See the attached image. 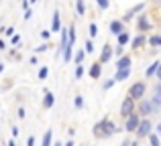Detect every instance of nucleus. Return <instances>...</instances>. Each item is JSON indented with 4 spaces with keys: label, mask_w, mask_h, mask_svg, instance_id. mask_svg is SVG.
<instances>
[{
    "label": "nucleus",
    "mask_w": 161,
    "mask_h": 146,
    "mask_svg": "<svg viewBox=\"0 0 161 146\" xmlns=\"http://www.w3.org/2000/svg\"><path fill=\"white\" fill-rule=\"evenodd\" d=\"M92 132H94V136H96L98 140H106V138H110V136L116 134L118 128H116V124H114L110 118H102L100 122H96V124H94Z\"/></svg>",
    "instance_id": "1"
},
{
    "label": "nucleus",
    "mask_w": 161,
    "mask_h": 146,
    "mask_svg": "<svg viewBox=\"0 0 161 146\" xmlns=\"http://www.w3.org/2000/svg\"><path fill=\"white\" fill-rule=\"evenodd\" d=\"M145 91H147L145 81H135L133 85L129 87V95H126V98H130L133 102H141V99L145 98Z\"/></svg>",
    "instance_id": "2"
},
{
    "label": "nucleus",
    "mask_w": 161,
    "mask_h": 146,
    "mask_svg": "<svg viewBox=\"0 0 161 146\" xmlns=\"http://www.w3.org/2000/svg\"><path fill=\"white\" fill-rule=\"evenodd\" d=\"M135 112H137L139 116H143V118H149V116H153L155 112V106L151 103V99H145L143 98L141 102H137V108H135Z\"/></svg>",
    "instance_id": "3"
},
{
    "label": "nucleus",
    "mask_w": 161,
    "mask_h": 146,
    "mask_svg": "<svg viewBox=\"0 0 161 146\" xmlns=\"http://www.w3.org/2000/svg\"><path fill=\"white\" fill-rule=\"evenodd\" d=\"M151 132H153V122H151L149 118H141V122H139L137 130H135V136H137V140L145 138V136H149Z\"/></svg>",
    "instance_id": "4"
},
{
    "label": "nucleus",
    "mask_w": 161,
    "mask_h": 146,
    "mask_svg": "<svg viewBox=\"0 0 161 146\" xmlns=\"http://www.w3.org/2000/svg\"><path fill=\"white\" fill-rule=\"evenodd\" d=\"M135 108H137V102H133L130 98H125L120 103V118L126 120L130 114H135Z\"/></svg>",
    "instance_id": "5"
},
{
    "label": "nucleus",
    "mask_w": 161,
    "mask_h": 146,
    "mask_svg": "<svg viewBox=\"0 0 161 146\" xmlns=\"http://www.w3.org/2000/svg\"><path fill=\"white\" fill-rule=\"evenodd\" d=\"M139 122H141V116L137 114V112H135V114H130L129 118L125 120V128H122V130L126 132V134H133L135 130H137V126H139Z\"/></svg>",
    "instance_id": "6"
},
{
    "label": "nucleus",
    "mask_w": 161,
    "mask_h": 146,
    "mask_svg": "<svg viewBox=\"0 0 161 146\" xmlns=\"http://www.w3.org/2000/svg\"><path fill=\"white\" fill-rule=\"evenodd\" d=\"M137 28H139V33L141 35H145V33H149L151 31V23H149V16L143 12L141 16H139V20H137Z\"/></svg>",
    "instance_id": "7"
},
{
    "label": "nucleus",
    "mask_w": 161,
    "mask_h": 146,
    "mask_svg": "<svg viewBox=\"0 0 161 146\" xmlns=\"http://www.w3.org/2000/svg\"><path fill=\"white\" fill-rule=\"evenodd\" d=\"M110 61H112V45L110 43H106L102 47V53H100V59H98V63H110Z\"/></svg>",
    "instance_id": "8"
},
{
    "label": "nucleus",
    "mask_w": 161,
    "mask_h": 146,
    "mask_svg": "<svg viewBox=\"0 0 161 146\" xmlns=\"http://www.w3.org/2000/svg\"><path fill=\"white\" fill-rule=\"evenodd\" d=\"M108 31H110V35L118 37L120 33H125V23H122V20H110V24H108Z\"/></svg>",
    "instance_id": "9"
},
{
    "label": "nucleus",
    "mask_w": 161,
    "mask_h": 146,
    "mask_svg": "<svg viewBox=\"0 0 161 146\" xmlns=\"http://www.w3.org/2000/svg\"><path fill=\"white\" fill-rule=\"evenodd\" d=\"M130 65H133V57L130 55H122V57L116 59V65H114V67H116V71H120V69H129Z\"/></svg>",
    "instance_id": "10"
},
{
    "label": "nucleus",
    "mask_w": 161,
    "mask_h": 146,
    "mask_svg": "<svg viewBox=\"0 0 161 146\" xmlns=\"http://www.w3.org/2000/svg\"><path fill=\"white\" fill-rule=\"evenodd\" d=\"M151 99V103L155 106V110H161V83H157V85L153 87V98H149Z\"/></svg>",
    "instance_id": "11"
},
{
    "label": "nucleus",
    "mask_w": 161,
    "mask_h": 146,
    "mask_svg": "<svg viewBox=\"0 0 161 146\" xmlns=\"http://www.w3.org/2000/svg\"><path fill=\"white\" fill-rule=\"evenodd\" d=\"M88 75H90L92 79H100V75H102V63H98V61H96V63H92L90 65V69H88Z\"/></svg>",
    "instance_id": "12"
},
{
    "label": "nucleus",
    "mask_w": 161,
    "mask_h": 146,
    "mask_svg": "<svg viewBox=\"0 0 161 146\" xmlns=\"http://www.w3.org/2000/svg\"><path fill=\"white\" fill-rule=\"evenodd\" d=\"M145 43H147V37L145 35H137V37H133V39H130V49L139 51V49H141Z\"/></svg>",
    "instance_id": "13"
},
{
    "label": "nucleus",
    "mask_w": 161,
    "mask_h": 146,
    "mask_svg": "<svg viewBox=\"0 0 161 146\" xmlns=\"http://www.w3.org/2000/svg\"><path fill=\"white\" fill-rule=\"evenodd\" d=\"M49 31H53V33H59V31H61V14H59V10H55V12H53L51 28H49Z\"/></svg>",
    "instance_id": "14"
},
{
    "label": "nucleus",
    "mask_w": 161,
    "mask_h": 146,
    "mask_svg": "<svg viewBox=\"0 0 161 146\" xmlns=\"http://www.w3.org/2000/svg\"><path fill=\"white\" fill-rule=\"evenodd\" d=\"M75 39H78V31H75V24L71 23L69 27H67V45H71V47H74Z\"/></svg>",
    "instance_id": "15"
},
{
    "label": "nucleus",
    "mask_w": 161,
    "mask_h": 146,
    "mask_svg": "<svg viewBox=\"0 0 161 146\" xmlns=\"http://www.w3.org/2000/svg\"><path fill=\"white\" fill-rule=\"evenodd\" d=\"M53 103H55V95L51 93L49 89H45V98H43V108L45 110H51L53 108Z\"/></svg>",
    "instance_id": "16"
},
{
    "label": "nucleus",
    "mask_w": 161,
    "mask_h": 146,
    "mask_svg": "<svg viewBox=\"0 0 161 146\" xmlns=\"http://www.w3.org/2000/svg\"><path fill=\"white\" fill-rule=\"evenodd\" d=\"M130 73H133V69H120V71H116V75H114V81H125V79H129L130 77Z\"/></svg>",
    "instance_id": "17"
},
{
    "label": "nucleus",
    "mask_w": 161,
    "mask_h": 146,
    "mask_svg": "<svg viewBox=\"0 0 161 146\" xmlns=\"http://www.w3.org/2000/svg\"><path fill=\"white\" fill-rule=\"evenodd\" d=\"M130 39H133V37H130V33H120V35H118L116 37V45H118V47H125V45L126 43H130Z\"/></svg>",
    "instance_id": "18"
},
{
    "label": "nucleus",
    "mask_w": 161,
    "mask_h": 146,
    "mask_svg": "<svg viewBox=\"0 0 161 146\" xmlns=\"http://www.w3.org/2000/svg\"><path fill=\"white\" fill-rule=\"evenodd\" d=\"M71 59H74V47H71V45H67V47L63 49V61H65V63H69Z\"/></svg>",
    "instance_id": "19"
},
{
    "label": "nucleus",
    "mask_w": 161,
    "mask_h": 146,
    "mask_svg": "<svg viewBox=\"0 0 161 146\" xmlns=\"http://www.w3.org/2000/svg\"><path fill=\"white\" fill-rule=\"evenodd\" d=\"M53 144V132L51 130H47L43 134V140H41V146H51Z\"/></svg>",
    "instance_id": "20"
},
{
    "label": "nucleus",
    "mask_w": 161,
    "mask_h": 146,
    "mask_svg": "<svg viewBox=\"0 0 161 146\" xmlns=\"http://www.w3.org/2000/svg\"><path fill=\"white\" fill-rule=\"evenodd\" d=\"M84 57H86V51H84V49H78V51L74 53V61H75V65H82V63H84Z\"/></svg>",
    "instance_id": "21"
},
{
    "label": "nucleus",
    "mask_w": 161,
    "mask_h": 146,
    "mask_svg": "<svg viewBox=\"0 0 161 146\" xmlns=\"http://www.w3.org/2000/svg\"><path fill=\"white\" fill-rule=\"evenodd\" d=\"M159 65H161V61H153V63H151L149 67H147L145 75H147V77H153V75H155V71H157V67H159Z\"/></svg>",
    "instance_id": "22"
},
{
    "label": "nucleus",
    "mask_w": 161,
    "mask_h": 146,
    "mask_svg": "<svg viewBox=\"0 0 161 146\" xmlns=\"http://www.w3.org/2000/svg\"><path fill=\"white\" fill-rule=\"evenodd\" d=\"M75 12H78V16L86 14V4H84V0H75Z\"/></svg>",
    "instance_id": "23"
},
{
    "label": "nucleus",
    "mask_w": 161,
    "mask_h": 146,
    "mask_svg": "<svg viewBox=\"0 0 161 146\" xmlns=\"http://www.w3.org/2000/svg\"><path fill=\"white\" fill-rule=\"evenodd\" d=\"M98 33H100L98 24H96V23H90V27H88V35H90V39H94V37H98Z\"/></svg>",
    "instance_id": "24"
},
{
    "label": "nucleus",
    "mask_w": 161,
    "mask_h": 146,
    "mask_svg": "<svg viewBox=\"0 0 161 146\" xmlns=\"http://www.w3.org/2000/svg\"><path fill=\"white\" fill-rule=\"evenodd\" d=\"M147 43L151 45V47H161V35H153L147 39Z\"/></svg>",
    "instance_id": "25"
},
{
    "label": "nucleus",
    "mask_w": 161,
    "mask_h": 146,
    "mask_svg": "<svg viewBox=\"0 0 161 146\" xmlns=\"http://www.w3.org/2000/svg\"><path fill=\"white\" fill-rule=\"evenodd\" d=\"M147 138H149V144H151V146H161V138L155 134V132H151Z\"/></svg>",
    "instance_id": "26"
},
{
    "label": "nucleus",
    "mask_w": 161,
    "mask_h": 146,
    "mask_svg": "<svg viewBox=\"0 0 161 146\" xmlns=\"http://www.w3.org/2000/svg\"><path fill=\"white\" fill-rule=\"evenodd\" d=\"M37 77H39L41 81H43V79H47V77H49V67H47V65H43V67L39 69V73H37Z\"/></svg>",
    "instance_id": "27"
},
{
    "label": "nucleus",
    "mask_w": 161,
    "mask_h": 146,
    "mask_svg": "<svg viewBox=\"0 0 161 146\" xmlns=\"http://www.w3.org/2000/svg\"><path fill=\"white\" fill-rule=\"evenodd\" d=\"M84 73H86V69H84V65H75V71H74L75 79H82V77H84Z\"/></svg>",
    "instance_id": "28"
},
{
    "label": "nucleus",
    "mask_w": 161,
    "mask_h": 146,
    "mask_svg": "<svg viewBox=\"0 0 161 146\" xmlns=\"http://www.w3.org/2000/svg\"><path fill=\"white\" fill-rule=\"evenodd\" d=\"M74 106L75 108H78V110H82V108H84V95H75V98H74Z\"/></svg>",
    "instance_id": "29"
},
{
    "label": "nucleus",
    "mask_w": 161,
    "mask_h": 146,
    "mask_svg": "<svg viewBox=\"0 0 161 146\" xmlns=\"http://www.w3.org/2000/svg\"><path fill=\"white\" fill-rule=\"evenodd\" d=\"M96 4H98L100 10H108L110 8V0H96Z\"/></svg>",
    "instance_id": "30"
},
{
    "label": "nucleus",
    "mask_w": 161,
    "mask_h": 146,
    "mask_svg": "<svg viewBox=\"0 0 161 146\" xmlns=\"http://www.w3.org/2000/svg\"><path fill=\"white\" fill-rule=\"evenodd\" d=\"M114 83H116V81H114V77H110V79H108V81H104V85H102V89H104V91H108V89H112V87H114Z\"/></svg>",
    "instance_id": "31"
},
{
    "label": "nucleus",
    "mask_w": 161,
    "mask_h": 146,
    "mask_svg": "<svg viewBox=\"0 0 161 146\" xmlns=\"http://www.w3.org/2000/svg\"><path fill=\"white\" fill-rule=\"evenodd\" d=\"M84 51H86V53H94V43H92V39L86 41V47H84Z\"/></svg>",
    "instance_id": "32"
},
{
    "label": "nucleus",
    "mask_w": 161,
    "mask_h": 146,
    "mask_svg": "<svg viewBox=\"0 0 161 146\" xmlns=\"http://www.w3.org/2000/svg\"><path fill=\"white\" fill-rule=\"evenodd\" d=\"M39 35H41V39H43V41H47V43H49V39H51V31H47V28H45V31L39 33Z\"/></svg>",
    "instance_id": "33"
},
{
    "label": "nucleus",
    "mask_w": 161,
    "mask_h": 146,
    "mask_svg": "<svg viewBox=\"0 0 161 146\" xmlns=\"http://www.w3.org/2000/svg\"><path fill=\"white\" fill-rule=\"evenodd\" d=\"M143 8H145V2H141V4H137V6H133V8H130V12H133V14H137V12H141Z\"/></svg>",
    "instance_id": "34"
},
{
    "label": "nucleus",
    "mask_w": 161,
    "mask_h": 146,
    "mask_svg": "<svg viewBox=\"0 0 161 146\" xmlns=\"http://www.w3.org/2000/svg\"><path fill=\"white\" fill-rule=\"evenodd\" d=\"M16 116H19L20 120H25L27 118V110H25V108H19V110H16Z\"/></svg>",
    "instance_id": "35"
},
{
    "label": "nucleus",
    "mask_w": 161,
    "mask_h": 146,
    "mask_svg": "<svg viewBox=\"0 0 161 146\" xmlns=\"http://www.w3.org/2000/svg\"><path fill=\"white\" fill-rule=\"evenodd\" d=\"M47 49H49V43H47V45L43 43V45H39V47H37L35 51H37V53H45V51H47Z\"/></svg>",
    "instance_id": "36"
},
{
    "label": "nucleus",
    "mask_w": 161,
    "mask_h": 146,
    "mask_svg": "<svg viewBox=\"0 0 161 146\" xmlns=\"http://www.w3.org/2000/svg\"><path fill=\"white\" fill-rule=\"evenodd\" d=\"M10 134H12V138H16V136L20 134V130H19V126H12L10 128Z\"/></svg>",
    "instance_id": "37"
},
{
    "label": "nucleus",
    "mask_w": 161,
    "mask_h": 146,
    "mask_svg": "<svg viewBox=\"0 0 161 146\" xmlns=\"http://www.w3.org/2000/svg\"><path fill=\"white\" fill-rule=\"evenodd\" d=\"M10 43H12V45H19V43H20V35H12V37H10Z\"/></svg>",
    "instance_id": "38"
},
{
    "label": "nucleus",
    "mask_w": 161,
    "mask_h": 146,
    "mask_svg": "<svg viewBox=\"0 0 161 146\" xmlns=\"http://www.w3.org/2000/svg\"><path fill=\"white\" fill-rule=\"evenodd\" d=\"M27 146H37V142H35V136H29V138H27Z\"/></svg>",
    "instance_id": "39"
},
{
    "label": "nucleus",
    "mask_w": 161,
    "mask_h": 146,
    "mask_svg": "<svg viewBox=\"0 0 161 146\" xmlns=\"http://www.w3.org/2000/svg\"><path fill=\"white\" fill-rule=\"evenodd\" d=\"M4 35H6V37H12V35H14V28H12V27L4 28Z\"/></svg>",
    "instance_id": "40"
},
{
    "label": "nucleus",
    "mask_w": 161,
    "mask_h": 146,
    "mask_svg": "<svg viewBox=\"0 0 161 146\" xmlns=\"http://www.w3.org/2000/svg\"><path fill=\"white\" fill-rule=\"evenodd\" d=\"M31 16H33V10H31V8H29V10H25V16H23L25 20H31Z\"/></svg>",
    "instance_id": "41"
},
{
    "label": "nucleus",
    "mask_w": 161,
    "mask_h": 146,
    "mask_svg": "<svg viewBox=\"0 0 161 146\" xmlns=\"http://www.w3.org/2000/svg\"><path fill=\"white\" fill-rule=\"evenodd\" d=\"M114 53H116L118 57H122V55H125V47H118V45H116V51H114Z\"/></svg>",
    "instance_id": "42"
},
{
    "label": "nucleus",
    "mask_w": 161,
    "mask_h": 146,
    "mask_svg": "<svg viewBox=\"0 0 161 146\" xmlns=\"http://www.w3.org/2000/svg\"><path fill=\"white\" fill-rule=\"evenodd\" d=\"M155 134H157V136H159V138H161V122L157 124V126H155Z\"/></svg>",
    "instance_id": "43"
},
{
    "label": "nucleus",
    "mask_w": 161,
    "mask_h": 146,
    "mask_svg": "<svg viewBox=\"0 0 161 146\" xmlns=\"http://www.w3.org/2000/svg\"><path fill=\"white\" fill-rule=\"evenodd\" d=\"M130 142H133V140H129V136H126V138L122 140V144H120V146H130Z\"/></svg>",
    "instance_id": "44"
},
{
    "label": "nucleus",
    "mask_w": 161,
    "mask_h": 146,
    "mask_svg": "<svg viewBox=\"0 0 161 146\" xmlns=\"http://www.w3.org/2000/svg\"><path fill=\"white\" fill-rule=\"evenodd\" d=\"M155 75H157V79H159V83H161V65L157 67V71H155Z\"/></svg>",
    "instance_id": "45"
},
{
    "label": "nucleus",
    "mask_w": 161,
    "mask_h": 146,
    "mask_svg": "<svg viewBox=\"0 0 161 146\" xmlns=\"http://www.w3.org/2000/svg\"><path fill=\"white\" fill-rule=\"evenodd\" d=\"M4 49H6V43H4V41L0 39V51H4Z\"/></svg>",
    "instance_id": "46"
},
{
    "label": "nucleus",
    "mask_w": 161,
    "mask_h": 146,
    "mask_svg": "<svg viewBox=\"0 0 161 146\" xmlns=\"http://www.w3.org/2000/svg\"><path fill=\"white\" fill-rule=\"evenodd\" d=\"M63 146H75V142H74V140H71V138H69V140H67V142H65V144H63Z\"/></svg>",
    "instance_id": "47"
},
{
    "label": "nucleus",
    "mask_w": 161,
    "mask_h": 146,
    "mask_svg": "<svg viewBox=\"0 0 161 146\" xmlns=\"http://www.w3.org/2000/svg\"><path fill=\"white\" fill-rule=\"evenodd\" d=\"M23 8H25V10H29V0H23Z\"/></svg>",
    "instance_id": "48"
},
{
    "label": "nucleus",
    "mask_w": 161,
    "mask_h": 146,
    "mask_svg": "<svg viewBox=\"0 0 161 146\" xmlns=\"http://www.w3.org/2000/svg\"><path fill=\"white\" fill-rule=\"evenodd\" d=\"M6 146H16V142H14V140H10V142H8Z\"/></svg>",
    "instance_id": "49"
},
{
    "label": "nucleus",
    "mask_w": 161,
    "mask_h": 146,
    "mask_svg": "<svg viewBox=\"0 0 161 146\" xmlns=\"http://www.w3.org/2000/svg\"><path fill=\"white\" fill-rule=\"evenodd\" d=\"M51 146H63V142H53Z\"/></svg>",
    "instance_id": "50"
},
{
    "label": "nucleus",
    "mask_w": 161,
    "mask_h": 146,
    "mask_svg": "<svg viewBox=\"0 0 161 146\" xmlns=\"http://www.w3.org/2000/svg\"><path fill=\"white\" fill-rule=\"evenodd\" d=\"M4 71V63H0V73H2Z\"/></svg>",
    "instance_id": "51"
},
{
    "label": "nucleus",
    "mask_w": 161,
    "mask_h": 146,
    "mask_svg": "<svg viewBox=\"0 0 161 146\" xmlns=\"http://www.w3.org/2000/svg\"><path fill=\"white\" fill-rule=\"evenodd\" d=\"M29 2H31V4H35V2H39V0H29Z\"/></svg>",
    "instance_id": "52"
}]
</instances>
